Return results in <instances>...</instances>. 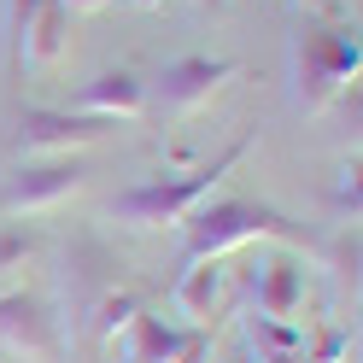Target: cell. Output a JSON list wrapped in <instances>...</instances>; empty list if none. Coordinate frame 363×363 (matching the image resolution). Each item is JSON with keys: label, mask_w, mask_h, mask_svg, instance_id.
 <instances>
[{"label": "cell", "mask_w": 363, "mask_h": 363, "mask_svg": "<svg viewBox=\"0 0 363 363\" xmlns=\"http://www.w3.org/2000/svg\"><path fill=\"white\" fill-rule=\"evenodd\" d=\"M258 147V135L246 129L235 135L229 147H223L217 158H206V164H194V170H170V176H147V182H135V188L123 194H111V217L123 223V229H182V223L194 217V206H206V199L217 194V182L229 176L246 152Z\"/></svg>", "instance_id": "cell-1"}, {"label": "cell", "mask_w": 363, "mask_h": 363, "mask_svg": "<svg viewBox=\"0 0 363 363\" xmlns=\"http://www.w3.org/2000/svg\"><path fill=\"white\" fill-rule=\"evenodd\" d=\"M363 71V41L357 24H340V18H311V24L293 30L287 41V82H293V111H328Z\"/></svg>", "instance_id": "cell-2"}, {"label": "cell", "mask_w": 363, "mask_h": 363, "mask_svg": "<svg viewBox=\"0 0 363 363\" xmlns=\"http://www.w3.org/2000/svg\"><path fill=\"white\" fill-rule=\"evenodd\" d=\"M293 246V252H316L305 240V229L293 217H281L276 206H258V199H211V206H194V217L182 223V264L199 258H229L235 246Z\"/></svg>", "instance_id": "cell-3"}, {"label": "cell", "mask_w": 363, "mask_h": 363, "mask_svg": "<svg viewBox=\"0 0 363 363\" xmlns=\"http://www.w3.org/2000/svg\"><path fill=\"white\" fill-rule=\"evenodd\" d=\"M88 188V164L82 158H24L12 176H6V188H0V217H48L59 206H71V199Z\"/></svg>", "instance_id": "cell-4"}, {"label": "cell", "mask_w": 363, "mask_h": 363, "mask_svg": "<svg viewBox=\"0 0 363 363\" xmlns=\"http://www.w3.org/2000/svg\"><path fill=\"white\" fill-rule=\"evenodd\" d=\"M235 77H240V59H229V53H182V59H170L164 71H158V82H152L158 118L188 123L194 111H206Z\"/></svg>", "instance_id": "cell-5"}, {"label": "cell", "mask_w": 363, "mask_h": 363, "mask_svg": "<svg viewBox=\"0 0 363 363\" xmlns=\"http://www.w3.org/2000/svg\"><path fill=\"white\" fill-rule=\"evenodd\" d=\"M0 352H12L24 363H59L65 357L59 311L30 287H0Z\"/></svg>", "instance_id": "cell-6"}, {"label": "cell", "mask_w": 363, "mask_h": 363, "mask_svg": "<svg viewBox=\"0 0 363 363\" xmlns=\"http://www.w3.org/2000/svg\"><path fill=\"white\" fill-rule=\"evenodd\" d=\"M111 123L100 118H82V111H53V106H24L12 123V152L18 158H77L82 147L106 141Z\"/></svg>", "instance_id": "cell-7"}, {"label": "cell", "mask_w": 363, "mask_h": 363, "mask_svg": "<svg viewBox=\"0 0 363 363\" xmlns=\"http://www.w3.org/2000/svg\"><path fill=\"white\" fill-rule=\"evenodd\" d=\"M305 287H311V252H293V246H276V252H264L258 269L246 276V293H252V316H269V323H299V311H305Z\"/></svg>", "instance_id": "cell-8"}, {"label": "cell", "mask_w": 363, "mask_h": 363, "mask_svg": "<svg viewBox=\"0 0 363 363\" xmlns=\"http://www.w3.org/2000/svg\"><path fill=\"white\" fill-rule=\"evenodd\" d=\"M229 287H235V269L223 258L182 264V276L170 287V311L182 316V328H211L223 316V305H229Z\"/></svg>", "instance_id": "cell-9"}, {"label": "cell", "mask_w": 363, "mask_h": 363, "mask_svg": "<svg viewBox=\"0 0 363 363\" xmlns=\"http://www.w3.org/2000/svg\"><path fill=\"white\" fill-rule=\"evenodd\" d=\"M147 82L141 71H129V65H111V71H100L94 82H82V94L71 111H82V118H100V123H135L147 111Z\"/></svg>", "instance_id": "cell-10"}, {"label": "cell", "mask_w": 363, "mask_h": 363, "mask_svg": "<svg viewBox=\"0 0 363 363\" xmlns=\"http://www.w3.org/2000/svg\"><path fill=\"white\" fill-rule=\"evenodd\" d=\"M65 53H71V12L59 0H41L24 35V53H18V71H59Z\"/></svg>", "instance_id": "cell-11"}, {"label": "cell", "mask_w": 363, "mask_h": 363, "mask_svg": "<svg viewBox=\"0 0 363 363\" xmlns=\"http://www.w3.org/2000/svg\"><path fill=\"white\" fill-rule=\"evenodd\" d=\"M246 346L258 363H305L311 334L299 323H269V316H246Z\"/></svg>", "instance_id": "cell-12"}, {"label": "cell", "mask_w": 363, "mask_h": 363, "mask_svg": "<svg viewBox=\"0 0 363 363\" xmlns=\"http://www.w3.org/2000/svg\"><path fill=\"white\" fill-rule=\"evenodd\" d=\"M41 252H48V235L35 223H24V217H6L0 223V287H12Z\"/></svg>", "instance_id": "cell-13"}, {"label": "cell", "mask_w": 363, "mask_h": 363, "mask_svg": "<svg viewBox=\"0 0 363 363\" xmlns=\"http://www.w3.org/2000/svg\"><path fill=\"white\" fill-rule=\"evenodd\" d=\"M328 269L340 281L357 287V223H346V229H334V246H328Z\"/></svg>", "instance_id": "cell-14"}, {"label": "cell", "mask_w": 363, "mask_h": 363, "mask_svg": "<svg viewBox=\"0 0 363 363\" xmlns=\"http://www.w3.org/2000/svg\"><path fill=\"white\" fill-rule=\"evenodd\" d=\"M41 0H6V53L18 65V53H24V35H30V18H35Z\"/></svg>", "instance_id": "cell-15"}, {"label": "cell", "mask_w": 363, "mask_h": 363, "mask_svg": "<svg viewBox=\"0 0 363 363\" xmlns=\"http://www.w3.org/2000/svg\"><path fill=\"white\" fill-rule=\"evenodd\" d=\"M334 223L346 229V223H357V158L346 170H340V182H334Z\"/></svg>", "instance_id": "cell-16"}, {"label": "cell", "mask_w": 363, "mask_h": 363, "mask_svg": "<svg viewBox=\"0 0 363 363\" xmlns=\"http://www.w3.org/2000/svg\"><path fill=\"white\" fill-rule=\"evenodd\" d=\"M59 6H65V12H71V18H77V12H106V6H111V0H59Z\"/></svg>", "instance_id": "cell-17"}, {"label": "cell", "mask_w": 363, "mask_h": 363, "mask_svg": "<svg viewBox=\"0 0 363 363\" xmlns=\"http://www.w3.org/2000/svg\"><path fill=\"white\" fill-rule=\"evenodd\" d=\"M299 6H316V12H328V0H299Z\"/></svg>", "instance_id": "cell-18"}, {"label": "cell", "mask_w": 363, "mask_h": 363, "mask_svg": "<svg viewBox=\"0 0 363 363\" xmlns=\"http://www.w3.org/2000/svg\"><path fill=\"white\" fill-rule=\"evenodd\" d=\"M135 6H164V0H135Z\"/></svg>", "instance_id": "cell-19"}]
</instances>
